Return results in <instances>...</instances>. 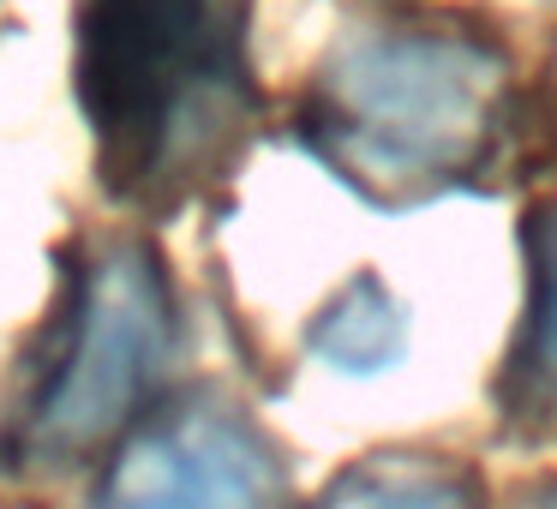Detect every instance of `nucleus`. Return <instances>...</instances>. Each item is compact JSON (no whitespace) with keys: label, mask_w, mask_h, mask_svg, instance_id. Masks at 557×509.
<instances>
[{"label":"nucleus","mask_w":557,"mask_h":509,"mask_svg":"<svg viewBox=\"0 0 557 509\" xmlns=\"http://www.w3.org/2000/svg\"><path fill=\"white\" fill-rule=\"evenodd\" d=\"M509 61L473 30H372L324 61L300 133L348 186L408 204L485 157Z\"/></svg>","instance_id":"f03ea898"},{"label":"nucleus","mask_w":557,"mask_h":509,"mask_svg":"<svg viewBox=\"0 0 557 509\" xmlns=\"http://www.w3.org/2000/svg\"><path fill=\"white\" fill-rule=\"evenodd\" d=\"M318 509H480L468 473L432 456H377L348 468Z\"/></svg>","instance_id":"0eeeda50"},{"label":"nucleus","mask_w":557,"mask_h":509,"mask_svg":"<svg viewBox=\"0 0 557 509\" xmlns=\"http://www.w3.org/2000/svg\"><path fill=\"white\" fill-rule=\"evenodd\" d=\"M401 342H408V318L377 276L348 282L312 324V353L336 372H384L401 360Z\"/></svg>","instance_id":"423d86ee"},{"label":"nucleus","mask_w":557,"mask_h":509,"mask_svg":"<svg viewBox=\"0 0 557 509\" xmlns=\"http://www.w3.org/2000/svg\"><path fill=\"white\" fill-rule=\"evenodd\" d=\"M78 102L114 198L138 210L193 198L252 121L246 0H85Z\"/></svg>","instance_id":"f257e3e1"},{"label":"nucleus","mask_w":557,"mask_h":509,"mask_svg":"<svg viewBox=\"0 0 557 509\" xmlns=\"http://www.w3.org/2000/svg\"><path fill=\"white\" fill-rule=\"evenodd\" d=\"M528 264H533V294H528L516 353H509V372L497 384V401L509 408L516 425L557 437V210L533 216Z\"/></svg>","instance_id":"39448f33"},{"label":"nucleus","mask_w":557,"mask_h":509,"mask_svg":"<svg viewBox=\"0 0 557 509\" xmlns=\"http://www.w3.org/2000/svg\"><path fill=\"white\" fill-rule=\"evenodd\" d=\"M85 509H288V473L240 408L198 396L133 425Z\"/></svg>","instance_id":"20e7f679"},{"label":"nucleus","mask_w":557,"mask_h":509,"mask_svg":"<svg viewBox=\"0 0 557 509\" xmlns=\"http://www.w3.org/2000/svg\"><path fill=\"white\" fill-rule=\"evenodd\" d=\"M169 360L174 294L162 264L138 240L97 246L49 324V360L13 420L18 468L61 473L90 456L109 461L126 432L150 420Z\"/></svg>","instance_id":"7ed1b4c3"},{"label":"nucleus","mask_w":557,"mask_h":509,"mask_svg":"<svg viewBox=\"0 0 557 509\" xmlns=\"http://www.w3.org/2000/svg\"><path fill=\"white\" fill-rule=\"evenodd\" d=\"M552 509H557V504H552Z\"/></svg>","instance_id":"6e6552de"}]
</instances>
